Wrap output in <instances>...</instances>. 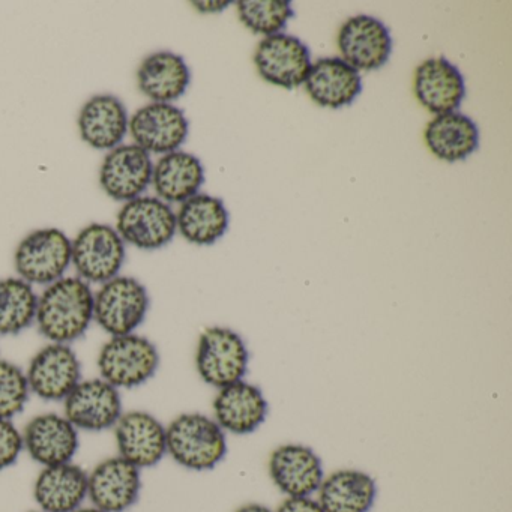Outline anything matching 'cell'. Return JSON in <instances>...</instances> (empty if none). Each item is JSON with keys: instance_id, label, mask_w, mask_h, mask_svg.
Returning a JSON list of instances; mask_svg holds the SVG:
<instances>
[{"instance_id": "obj_27", "label": "cell", "mask_w": 512, "mask_h": 512, "mask_svg": "<svg viewBox=\"0 0 512 512\" xmlns=\"http://www.w3.org/2000/svg\"><path fill=\"white\" fill-rule=\"evenodd\" d=\"M317 493V502L325 512H370L376 502L377 484L368 473L343 469L323 478Z\"/></svg>"}, {"instance_id": "obj_23", "label": "cell", "mask_w": 512, "mask_h": 512, "mask_svg": "<svg viewBox=\"0 0 512 512\" xmlns=\"http://www.w3.org/2000/svg\"><path fill=\"white\" fill-rule=\"evenodd\" d=\"M127 109L115 95H95L80 110V137L98 151H112L121 146L128 133Z\"/></svg>"}, {"instance_id": "obj_14", "label": "cell", "mask_w": 512, "mask_h": 512, "mask_svg": "<svg viewBox=\"0 0 512 512\" xmlns=\"http://www.w3.org/2000/svg\"><path fill=\"white\" fill-rule=\"evenodd\" d=\"M113 431L119 457L140 470L157 466L167 454L166 427L145 410L122 413Z\"/></svg>"}, {"instance_id": "obj_26", "label": "cell", "mask_w": 512, "mask_h": 512, "mask_svg": "<svg viewBox=\"0 0 512 512\" xmlns=\"http://www.w3.org/2000/svg\"><path fill=\"white\" fill-rule=\"evenodd\" d=\"M424 137L431 154L446 163L464 161L479 148L478 125L463 113L436 116L425 128Z\"/></svg>"}, {"instance_id": "obj_25", "label": "cell", "mask_w": 512, "mask_h": 512, "mask_svg": "<svg viewBox=\"0 0 512 512\" xmlns=\"http://www.w3.org/2000/svg\"><path fill=\"white\" fill-rule=\"evenodd\" d=\"M158 199L184 203L199 194L205 184L202 161L190 152L175 151L163 155L152 170V181Z\"/></svg>"}, {"instance_id": "obj_24", "label": "cell", "mask_w": 512, "mask_h": 512, "mask_svg": "<svg viewBox=\"0 0 512 512\" xmlns=\"http://www.w3.org/2000/svg\"><path fill=\"white\" fill-rule=\"evenodd\" d=\"M191 82L190 68L182 56L157 52L143 59L137 70V85L152 103L170 104L179 100Z\"/></svg>"}, {"instance_id": "obj_10", "label": "cell", "mask_w": 512, "mask_h": 512, "mask_svg": "<svg viewBox=\"0 0 512 512\" xmlns=\"http://www.w3.org/2000/svg\"><path fill=\"white\" fill-rule=\"evenodd\" d=\"M62 403L68 421L89 433L110 430L124 413L121 391L101 377L83 379Z\"/></svg>"}, {"instance_id": "obj_28", "label": "cell", "mask_w": 512, "mask_h": 512, "mask_svg": "<svg viewBox=\"0 0 512 512\" xmlns=\"http://www.w3.org/2000/svg\"><path fill=\"white\" fill-rule=\"evenodd\" d=\"M229 212L224 202L209 194L196 196L182 203L176 214V227L182 238L194 245H212L226 235Z\"/></svg>"}, {"instance_id": "obj_20", "label": "cell", "mask_w": 512, "mask_h": 512, "mask_svg": "<svg viewBox=\"0 0 512 512\" xmlns=\"http://www.w3.org/2000/svg\"><path fill=\"white\" fill-rule=\"evenodd\" d=\"M34 499L44 512H74L88 499V472L73 461L43 467L35 479Z\"/></svg>"}, {"instance_id": "obj_8", "label": "cell", "mask_w": 512, "mask_h": 512, "mask_svg": "<svg viewBox=\"0 0 512 512\" xmlns=\"http://www.w3.org/2000/svg\"><path fill=\"white\" fill-rule=\"evenodd\" d=\"M116 232L125 244L139 250H160L178 232L176 214L158 197L140 196L122 206L116 218Z\"/></svg>"}, {"instance_id": "obj_18", "label": "cell", "mask_w": 512, "mask_h": 512, "mask_svg": "<svg viewBox=\"0 0 512 512\" xmlns=\"http://www.w3.org/2000/svg\"><path fill=\"white\" fill-rule=\"evenodd\" d=\"M269 476L281 493L308 497L319 490L323 478L322 460L305 445H281L269 457Z\"/></svg>"}, {"instance_id": "obj_15", "label": "cell", "mask_w": 512, "mask_h": 512, "mask_svg": "<svg viewBox=\"0 0 512 512\" xmlns=\"http://www.w3.org/2000/svg\"><path fill=\"white\" fill-rule=\"evenodd\" d=\"M22 434L25 451L43 467L70 463L79 451V430L64 413H40L26 424Z\"/></svg>"}, {"instance_id": "obj_2", "label": "cell", "mask_w": 512, "mask_h": 512, "mask_svg": "<svg viewBox=\"0 0 512 512\" xmlns=\"http://www.w3.org/2000/svg\"><path fill=\"white\" fill-rule=\"evenodd\" d=\"M167 454L188 470L214 469L227 454L223 428L202 413H182L166 427Z\"/></svg>"}, {"instance_id": "obj_31", "label": "cell", "mask_w": 512, "mask_h": 512, "mask_svg": "<svg viewBox=\"0 0 512 512\" xmlns=\"http://www.w3.org/2000/svg\"><path fill=\"white\" fill-rule=\"evenodd\" d=\"M26 371L7 359H0V419H11L25 410L31 398Z\"/></svg>"}, {"instance_id": "obj_13", "label": "cell", "mask_w": 512, "mask_h": 512, "mask_svg": "<svg viewBox=\"0 0 512 512\" xmlns=\"http://www.w3.org/2000/svg\"><path fill=\"white\" fill-rule=\"evenodd\" d=\"M142 491V470L124 458L100 461L88 473V499L104 512H125L136 505Z\"/></svg>"}, {"instance_id": "obj_12", "label": "cell", "mask_w": 512, "mask_h": 512, "mask_svg": "<svg viewBox=\"0 0 512 512\" xmlns=\"http://www.w3.org/2000/svg\"><path fill=\"white\" fill-rule=\"evenodd\" d=\"M134 145L148 154L167 155L179 151L190 131L185 113L166 103L146 104L128 122Z\"/></svg>"}, {"instance_id": "obj_21", "label": "cell", "mask_w": 512, "mask_h": 512, "mask_svg": "<svg viewBox=\"0 0 512 512\" xmlns=\"http://www.w3.org/2000/svg\"><path fill=\"white\" fill-rule=\"evenodd\" d=\"M215 422L238 436L254 433L268 416V401L265 395L251 383H232L226 388L218 389L214 400Z\"/></svg>"}, {"instance_id": "obj_34", "label": "cell", "mask_w": 512, "mask_h": 512, "mask_svg": "<svg viewBox=\"0 0 512 512\" xmlns=\"http://www.w3.org/2000/svg\"><path fill=\"white\" fill-rule=\"evenodd\" d=\"M230 2H193V7L203 14L221 13L229 7Z\"/></svg>"}, {"instance_id": "obj_4", "label": "cell", "mask_w": 512, "mask_h": 512, "mask_svg": "<svg viewBox=\"0 0 512 512\" xmlns=\"http://www.w3.org/2000/svg\"><path fill=\"white\" fill-rule=\"evenodd\" d=\"M148 290L133 277L118 275L94 292V322L110 337L136 334L148 316Z\"/></svg>"}, {"instance_id": "obj_1", "label": "cell", "mask_w": 512, "mask_h": 512, "mask_svg": "<svg viewBox=\"0 0 512 512\" xmlns=\"http://www.w3.org/2000/svg\"><path fill=\"white\" fill-rule=\"evenodd\" d=\"M94 322V292L79 277H64L38 296V331L50 343L70 344L82 338Z\"/></svg>"}, {"instance_id": "obj_5", "label": "cell", "mask_w": 512, "mask_h": 512, "mask_svg": "<svg viewBox=\"0 0 512 512\" xmlns=\"http://www.w3.org/2000/svg\"><path fill=\"white\" fill-rule=\"evenodd\" d=\"M14 266L26 283L50 286L71 266V239L55 227L34 230L17 245Z\"/></svg>"}, {"instance_id": "obj_35", "label": "cell", "mask_w": 512, "mask_h": 512, "mask_svg": "<svg viewBox=\"0 0 512 512\" xmlns=\"http://www.w3.org/2000/svg\"><path fill=\"white\" fill-rule=\"evenodd\" d=\"M236 512H272L268 506L260 505V503H247V505L241 506Z\"/></svg>"}, {"instance_id": "obj_3", "label": "cell", "mask_w": 512, "mask_h": 512, "mask_svg": "<svg viewBox=\"0 0 512 512\" xmlns=\"http://www.w3.org/2000/svg\"><path fill=\"white\" fill-rule=\"evenodd\" d=\"M160 367V352L149 338L128 334L110 337L97 358L98 374L110 385L136 389L148 383Z\"/></svg>"}, {"instance_id": "obj_29", "label": "cell", "mask_w": 512, "mask_h": 512, "mask_svg": "<svg viewBox=\"0 0 512 512\" xmlns=\"http://www.w3.org/2000/svg\"><path fill=\"white\" fill-rule=\"evenodd\" d=\"M38 295L20 277L0 280V335L22 334L35 323Z\"/></svg>"}, {"instance_id": "obj_19", "label": "cell", "mask_w": 512, "mask_h": 512, "mask_svg": "<svg viewBox=\"0 0 512 512\" xmlns=\"http://www.w3.org/2000/svg\"><path fill=\"white\" fill-rule=\"evenodd\" d=\"M413 88L422 107L436 116L457 112L466 95L463 74L442 56L427 59L416 68Z\"/></svg>"}, {"instance_id": "obj_6", "label": "cell", "mask_w": 512, "mask_h": 512, "mask_svg": "<svg viewBox=\"0 0 512 512\" xmlns=\"http://www.w3.org/2000/svg\"><path fill=\"white\" fill-rule=\"evenodd\" d=\"M125 256V242L107 224H89L71 241V265L88 284H104L118 277Z\"/></svg>"}, {"instance_id": "obj_30", "label": "cell", "mask_w": 512, "mask_h": 512, "mask_svg": "<svg viewBox=\"0 0 512 512\" xmlns=\"http://www.w3.org/2000/svg\"><path fill=\"white\" fill-rule=\"evenodd\" d=\"M239 20L254 34H283L287 23L295 17L292 4L284 0H241L236 4Z\"/></svg>"}, {"instance_id": "obj_9", "label": "cell", "mask_w": 512, "mask_h": 512, "mask_svg": "<svg viewBox=\"0 0 512 512\" xmlns=\"http://www.w3.org/2000/svg\"><path fill=\"white\" fill-rule=\"evenodd\" d=\"M25 371L31 394L52 403H62L83 380L82 362L70 344H47Z\"/></svg>"}, {"instance_id": "obj_16", "label": "cell", "mask_w": 512, "mask_h": 512, "mask_svg": "<svg viewBox=\"0 0 512 512\" xmlns=\"http://www.w3.org/2000/svg\"><path fill=\"white\" fill-rule=\"evenodd\" d=\"M338 49L341 59L355 70H379L391 58V32L376 17H352L341 26Z\"/></svg>"}, {"instance_id": "obj_33", "label": "cell", "mask_w": 512, "mask_h": 512, "mask_svg": "<svg viewBox=\"0 0 512 512\" xmlns=\"http://www.w3.org/2000/svg\"><path fill=\"white\" fill-rule=\"evenodd\" d=\"M277 512H325L317 500L308 497H287Z\"/></svg>"}, {"instance_id": "obj_11", "label": "cell", "mask_w": 512, "mask_h": 512, "mask_svg": "<svg viewBox=\"0 0 512 512\" xmlns=\"http://www.w3.org/2000/svg\"><path fill=\"white\" fill-rule=\"evenodd\" d=\"M254 64L263 80L290 91L304 85L313 62L307 44L293 35L277 34L260 41Z\"/></svg>"}, {"instance_id": "obj_7", "label": "cell", "mask_w": 512, "mask_h": 512, "mask_svg": "<svg viewBox=\"0 0 512 512\" xmlns=\"http://www.w3.org/2000/svg\"><path fill=\"white\" fill-rule=\"evenodd\" d=\"M247 344L238 332L214 326L199 338L196 352V368L203 382L214 388H226L241 382L248 371Z\"/></svg>"}, {"instance_id": "obj_32", "label": "cell", "mask_w": 512, "mask_h": 512, "mask_svg": "<svg viewBox=\"0 0 512 512\" xmlns=\"http://www.w3.org/2000/svg\"><path fill=\"white\" fill-rule=\"evenodd\" d=\"M23 451L22 431L11 419H0V472L13 467Z\"/></svg>"}, {"instance_id": "obj_37", "label": "cell", "mask_w": 512, "mask_h": 512, "mask_svg": "<svg viewBox=\"0 0 512 512\" xmlns=\"http://www.w3.org/2000/svg\"><path fill=\"white\" fill-rule=\"evenodd\" d=\"M31 512H44V511H41V509H37V511H31Z\"/></svg>"}, {"instance_id": "obj_36", "label": "cell", "mask_w": 512, "mask_h": 512, "mask_svg": "<svg viewBox=\"0 0 512 512\" xmlns=\"http://www.w3.org/2000/svg\"><path fill=\"white\" fill-rule=\"evenodd\" d=\"M74 512H104L101 509L95 508V506H82V508L76 509Z\"/></svg>"}, {"instance_id": "obj_22", "label": "cell", "mask_w": 512, "mask_h": 512, "mask_svg": "<svg viewBox=\"0 0 512 512\" xmlns=\"http://www.w3.org/2000/svg\"><path fill=\"white\" fill-rule=\"evenodd\" d=\"M304 86L320 107L341 109L355 103L361 95L362 77L341 58H322L311 65Z\"/></svg>"}, {"instance_id": "obj_17", "label": "cell", "mask_w": 512, "mask_h": 512, "mask_svg": "<svg viewBox=\"0 0 512 512\" xmlns=\"http://www.w3.org/2000/svg\"><path fill=\"white\" fill-rule=\"evenodd\" d=\"M151 155L139 146L121 145L104 158L100 169V185L116 202H130L145 193L151 185Z\"/></svg>"}]
</instances>
